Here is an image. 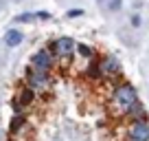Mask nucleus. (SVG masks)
I'll return each mask as SVG.
<instances>
[{"instance_id": "obj_1", "label": "nucleus", "mask_w": 149, "mask_h": 141, "mask_svg": "<svg viewBox=\"0 0 149 141\" xmlns=\"http://www.w3.org/2000/svg\"><path fill=\"white\" fill-rule=\"evenodd\" d=\"M110 104L116 110H121L123 115H127V110H130L134 104H138V93H136V88L130 82H121V84H116L114 90H112Z\"/></svg>"}, {"instance_id": "obj_2", "label": "nucleus", "mask_w": 149, "mask_h": 141, "mask_svg": "<svg viewBox=\"0 0 149 141\" xmlns=\"http://www.w3.org/2000/svg\"><path fill=\"white\" fill-rule=\"evenodd\" d=\"M48 51L55 57H61V60H70L72 53L77 51V42H74L70 35H61V38H55L48 47Z\"/></svg>"}, {"instance_id": "obj_3", "label": "nucleus", "mask_w": 149, "mask_h": 141, "mask_svg": "<svg viewBox=\"0 0 149 141\" xmlns=\"http://www.w3.org/2000/svg\"><path fill=\"white\" fill-rule=\"evenodd\" d=\"M99 66H101L103 80H118L121 73H123V66H121V62H118V57L112 55V53L103 55L101 60H99Z\"/></svg>"}, {"instance_id": "obj_4", "label": "nucleus", "mask_w": 149, "mask_h": 141, "mask_svg": "<svg viewBox=\"0 0 149 141\" xmlns=\"http://www.w3.org/2000/svg\"><path fill=\"white\" fill-rule=\"evenodd\" d=\"M53 66H55V55H53L48 49H40L37 53H33L31 57V68L37 73H48L51 75Z\"/></svg>"}, {"instance_id": "obj_5", "label": "nucleus", "mask_w": 149, "mask_h": 141, "mask_svg": "<svg viewBox=\"0 0 149 141\" xmlns=\"http://www.w3.org/2000/svg\"><path fill=\"white\" fill-rule=\"evenodd\" d=\"M26 86L31 90H35V93H46V90H51L53 80L48 73H37V70L29 68L26 70Z\"/></svg>"}, {"instance_id": "obj_6", "label": "nucleus", "mask_w": 149, "mask_h": 141, "mask_svg": "<svg viewBox=\"0 0 149 141\" xmlns=\"http://www.w3.org/2000/svg\"><path fill=\"white\" fill-rule=\"evenodd\" d=\"M127 141H149V121H132L127 126Z\"/></svg>"}, {"instance_id": "obj_7", "label": "nucleus", "mask_w": 149, "mask_h": 141, "mask_svg": "<svg viewBox=\"0 0 149 141\" xmlns=\"http://www.w3.org/2000/svg\"><path fill=\"white\" fill-rule=\"evenodd\" d=\"M125 117L130 119V123H132V121H147V108L138 102V104H134V106L127 110Z\"/></svg>"}, {"instance_id": "obj_8", "label": "nucleus", "mask_w": 149, "mask_h": 141, "mask_svg": "<svg viewBox=\"0 0 149 141\" xmlns=\"http://www.w3.org/2000/svg\"><path fill=\"white\" fill-rule=\"evenodd\" d=\"M22 40H24V33H20L18 29H9V31H7V35H5V44L7 47H20V44H22Z\"/></svg>"}, {"instance_id": "obj_9", "label": "nucleus", "mask_w": 149, "mask_h": 141, "mask_svg": "<svg viewBox=\"0 0 149 141\" xmlns=\"http://www.w3.org/2000/svg\"><path fill=\"white\" fill-rule=\"evenodd\" d=\"M86 77H88V80H103L99 60H90V64L86 66Z\"/></svg>"}, {"instance_id": "obj_10", "label": "nucleus", "mask_w": 149, "mask_h": 141, "mask_svg": "<svg viewBox=\"0 0 149 141\" xmlns=\"http://www.w3.org/2000/svg\"><path fill=\"white\" fill-rule=\"evenodd\" d=\"M33 99H35V90H31L29 86H24V88L20 90V95H18V102L22 104V106H29Z\"/></svg>"}, {"instance_id": "obj_11", "label": "nucleus", "mask_w": 149, "mask_h": 141, "mask_svg": "<svg viewBox=\"0 0 149 141\" xmlns=\"http://www.w3.org/2000/svg\"><path fill=\"white\" fill-rule=\"evenodd\" d=\"M24 123H26V117H24V115H13L9 130L11 132H18V130H22V128H24Z\"/></svg>"}, {"instance_id": "obj_12", "label": "nucleus", "mask_w": 149, "mask_h": 141, "mask_svg": "<svg viewBox=\"0 0 149 141\" xmlns=\"http://www.w3.org/2000/svg\"><path fill=\"white\" fill-rule=\"evenodd\" d=\"M77 53L86 60H94V49L88 47V44H77Z\"/></svg>"}, {"instance_id": "obj_13", "label": "nucleus", "mask_w": 149, "mask_h": 141, "mask_svg": "<svg viewBox=\"0 0 149 141\" xmlns=\"http://www.w3.org/2000/svg\"><path fill=\"white\" fill-rule=\"evenodd\" d=\"M33 20H35V13H20L15 22H33Z\"/></svg>"}, {"instance_id": "obj_14", "label": "nucleus", "mask_w": 149, "mask_h": 141, "mask_svg": "<svg viewBox=\"0 0 149 141\" xmlns=\"http://www.w3.org/2000/svg\"><path fill=\"white\" fill-rule=\"evenodd\" d=\"M79 16H84V9H70L66 13V18H79Z\"/></svg>"}, {"instance_id": "obj_15", "label": "nucleus", "mask_w": 149, "mask_h": 141, "mask_svg": "<svg viewBox=\"0 0 149 141\" xmlns=\"http://www.w3.org/2000/svg\"><path fill=\"white\" fill-rule=\"evenodd\" d=\"M35 18L37 20H51V13H48V11H37Z\"/></svg>"}, {"instance_id": "obj_16", "label": "nucleus", "mask_w": 149, "mask_h": 141, "mask_svg": "<svg viewBox=\"0 0 149 141\" xmlns=\"http://www.w3.org/2000/svg\"><path fill=\"white\" fill-rule=\"evenodd\" d=\"M107 7H110L112 11H116L118 7H121V0H110V2H107Z\"/></svg>"}, {"instance_id": "obj_17", "label": "nucleus", "mask_w": 149, "mask_h": 141, "mask_svg": "<svg viewBox=\"0 0 149 141\" xmlns=\"http://www.w3.org/2000/svg\"><path fill=\"white\" fill-rule=\"evenodd\" d=\"M140 22H143L140 16H132V24H134V27H140Z\"/></svg>"}]
</instances>
